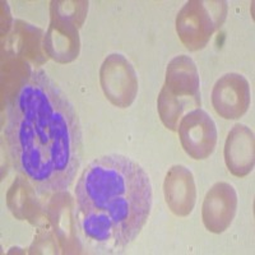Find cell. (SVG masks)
I'll use <instances>...</instances> for the list:
<instances>
[{"instance_id": "cell-5", "label": "cell", "mask_w": 255, "mask_h": 255, "mask_svg": "<svg viewBox=\"0 0 255 255\" xmlns=\"http://www.w3.org/2000/svg\"><path fill=\"white\" fill-rule=\"evenodd\" d=\"M180 143L184 151L194 159H206L217 144L216 123L203 109H194L181 118L177 125Z\"/></svg>"}, {"instance_id": "cell-4", "label": "cell", "mask_w": 255, "mask_h": 255, "mask_svg": "<svg viewBox=\"0 0 255 255\" xmlns=\"http://www.w3.org/2000/svg\"><path fill=\"white\" fill-rule=\"evenodd\" d=\"M226 13L227 3L225 1H188L176 18L180 40L189 50L203 49L223 23Z\"/></svg>"}, {"instance_id": "cell-8", "label": "cell", "mask_w": 255, "mask_h": 255, "mask_svg": "<svg viewBox=\"0 0 255 255\" xmlns=\"http://www.w3.org/2000/svg\"><path fill=\"white\" fill-rule=\"evenodd\" d=\"M238 208V194L229 183L220 181L208 190L202 207L206 229L215 234L225 232L232 223Z\"/></svg>"}, {"instance_id": "cell-1", "label": "cell", "mask_w": 255, "mask_h": 255, "mask_svg": "<svg viewBox=\"0 0 255 255\" xmlns=\"http://www.w3.org/2000/svg\"><path fill=\"white\" fill-rule=\"evenodd\" d=\"M13 165L41 193H63L82 162V129L74 105L46 72L20 84L4 129Z\"/></svg>"}, {"instance_id": "cell-2", "label": "cell", "mask_w": 255, "mask_h": 255, "mask_svg": "<svg viewBox=\"0 0 255 255\" xmlns=\"http://www.w3.org/2000/svg\"><path fill=\"white\" fill-rule=\"evenodd\" d=\"M77 218L88 240L124 249L151 215L153 191L144 168L123 154L93 159L77 181Z\"/></svg>"}, {"instance_id": "cell-3", "label": "cell", "mask_w": 255, "mask_h": 255, "mask_svg": "<svg viewBox=\"0 0 255 255\" xmlns=\"http://www.w3.org/2000/svg\"><path fill=\"white\" fill-rule=\"evenodd\" d=\"M200 79L197 65L188 55L175 56L166 69V81L157 99L161 122L176 130L179 120L191 109L200 108Z\"/></svg>"}, {"instance_id": "cell-6", "label": "cell", "mask_w": 255, "mask_h": 255, "mask_svg": "<svg viewBox=\"0 0 255 255\" xmlns=\"http://www.w3.org/2000/svg\"><path fill=\"white\" fill-rule=\"evenodd\" d=\"M101 86L105 96L119 108H128L138 91L136 74L131 64L120 54L105 59L101 67Z\"/></svg>"}, {"instance_id": "cell-7", "label": "cell", "mask_w": 255, "mask_h": 255, "mask_svg": "<svg viewBox=\"0 0 255 255\" xmlns=\"http://www.w3.org/2000/svg\"><path fill=\"white\" fill-rule=\"evenodd\" d=\"M250 100L249 82L239 73L222 76L212 90V105L223 119H240L249 109Z\"/></svg>"}, {"instance_id": "cell-10", "label": "cell", "mask_w": 255, "mask_h": 255, "mask_svg": "<svg viewBox=\"0 0 255 255\" xmlns=\"http://www.w3.org/2000/svg\"><path fill=\"white\" fill-rule=\"evenodd\" d=\"M225 161L238 177L247 176L254 167V134L244 124L234 125L225 144Z\"/></svg>"}, {"instance_id": "cell-9", "label": "cell", "mask_w": 255, "mask_h": 255, "mask_svg": "<svg viewBox=\"0 0 255 255\" xmlns=\"http://www.w3.org/2000/svg\"><path fill=\"white\" fill-rule=\"evenodd\" d=\"M165 199L174 215L185 217L190 215L195 204V183L189 168L181 165L172 166L163 183Z\"/></svg>"}]
</instances>
